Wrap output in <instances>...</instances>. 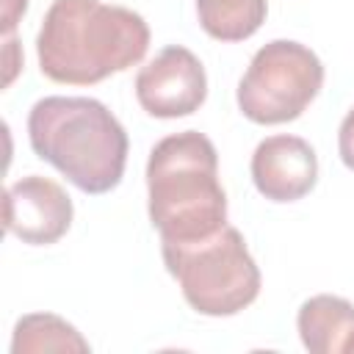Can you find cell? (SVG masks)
Here are the masks:
<instances>
[{"label": "cell", "instance_id": "11", "mask_svg": "<svg viewBox=\"0 0 354 354\" xmlns=\"http://www.w3.org/2000/svg\"><path fill=\"white\" fill-rule=\"evenodd\" d=\"M266 0H196V17L207 36L218 41H243L266 22Z\"/></svg>", "mask_w": 354, "mask_h": 354}, {"label": "cell", "instance_id": "9", "mask_svg": "<svg viewBox=\"0 0 354 354\" xmlns=\"http://www.w3.org/2000/svg\"><path fill=\"white\" fill-rule=\"evenodd\" d=\"M296 329L313 354H354V304L343 296H310L296 315Z\"/></svg>", "mask_w": 354, "mask_h": 354}, {"label": "cell", "instance_id": "6", "mask_svg": "<svg viewBox=\"0 0 354 354\" xmlns=\"http://www.w3.org/2000/svg\"><path fill=\"white\" fill-rule=\"evenodd\" d=\"M207 97L202 61L183 44L163 47L136 75V100L155 119L191 116Z\"/></svg>", "mask_w": 354, "mask_h": 354}, {"label": "cell", "instance_id": "7", "mask_svg": "<svg viewBox=\"0 0 354 354\" xmlns=\"http://www.w3.org/2000/svg\"><path fill=\"white\" fill-rule=\"evenodd\" d=\"M72 199L50 177L28 174L11 183L3 194L6 230L30 246H50L61 241L72 227Z\"/></svg>", "mask_w": 354, "mask_h": 354}, {"label": "cell", "instance_id": "1", "mask_svg": "<svg viewBox=\"0 0 354 354\" xmlns=\"http://www.w3.org/2000/svg\"><path fill=\"white\" fill-rule=\"evenodd\" d=\"M147 50L144 17L102 0H53L36 36L41 75L66 86H94L138 64Z\"/></svg>", "mask_w": 354, "mask_h": 354}, {"label": "cell", "instance_id": "5", "mask_svg": "<svg viewBox=\"0 0 354 354\" xmlns=\"http://www.w3.org/2000/svg\"><path fill=\"white\" fill-rule=\"evenodd\" d=\"M324 86L321 58L290 39L263 44L238 83V108L254 124L299 119Z\"/></svg>", "mask_w": 354, "mask_h": 354}, {"label": "cell", "instance_id": "12", "mask_svg": "<svg viewBox=\"0 0 354 354\" xmlns=\"http://www.w3.org/2000/svg\"><path fill=\"white\" fill-rule=\"evenodd\" d=\"M337 152H340L343 166L354 171V108L340 122V130H337Z\"/></svg>", "mask_w": 354, "mask_h": 354}, {"label": "cell", "instance_id": "10", "mask_svg": "<svg viewBox=\"0 0 354 354\" xmlns=\"http://www.w3.org/2000/svg\"><path fill=\"white\" fill-rule=\"evenodd\" d=\"M88 340L61 315L53 313H28L14 324L11 354H44V351H75L86 354Z\"/></svg>", "mask_w": 354, "mask_h": 354}, {"label": "cell", "instance_id": "8", "mask_svg": "<svg viewBox=\"0 0 354 354\" xmlns=\"http://www.w3.org/2000/svg\"><path fill=\"white\" fill-rule=\"evenodd\" d=\"M252 183L268 202H299L318 183V155L299 136H268L252 152Z\"/></svg>", "mask_w": 354, "mask_h": 354}, {"label": "cell", "instance_id": "13", "mask_svg": "<svg viewBox=\"0 0 354 354\" xmlns=\"http://www.w3.org/2000/svg\"><path fill=\"white\" fill-rule=\"evenodd\" d=\"M28 8V0H3V33H14L17 28V19L25 14Z\"/></svg>", "mask_w": 354, "mask_h": 354}, {"label": "cell", "instance_id": "3", "mask_svg": "<svg viewBox=\"0 0 354 354\" xmlns=\"http://www.w3.org/2000/svg\"><path fill=\"white\" fill-rule=\"evenodd\" d=\"M147 196L160 241H202L227 227V194L213 141L196 130L160 138L147 160Z\"/></svg>", "mask_w": 354, "mask_h": 354}, {"label": "cell", "instance_id": "2", "mask_svg": "<svg viewBox=\"0 0 354 354\" xmlns=\"http://www.w3.org/2000/svg\"><path fill=\"white\" fill-rule=\"evenodd\" d=\"M36 158L55 166L83 194H108L122 183L127 133L94 97H44L28 113Z\"/></svg>", "mask_w": 354, "mask_h": 354}, {"label": "cell", "instance_id": "4", "mask_svg": "<svg viewBox=\"0 0 354 354\" xmlns=\"http://www.w3.org/2000/svg\"><path fill=\"white\" fill-rule=\"evenodd\" d=\"M160 252L166 271L199 315H235L260 293V268L243 235L230 224L202 241H160Z\"/></svg>", "mask_w": 354, "mask_h": 354}]
</instances>
